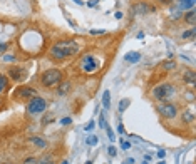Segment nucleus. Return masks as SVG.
<instances>
[{"label":"nucleus","mask_w":196,"mask_h":164,"mask_svg":"<svg viewBox=\"0 0 196 164\" xmlns=\"http://www.w3.org/2000/svg\"><path fill=\"white\" fill-rule=\"evenodd\" d=\"M151 10H154V9H153V7H148L144 2H142V3H138V5H134V13H136V15H144V13L151 12Z\"/></svg>","instance_id":"obj_10"},{"label":"nucleus","mask_w":196,"mask_h":164,"mask_svg":"<svg viewBox=\"0 0 196 164\" xmlns=\"http://www.w3.org/2000/svg\"><path fill=\"white\" fill-rule=\"evenodd\" d=\"M13 95H15L17 99H32V97H35V95H39V94H37V91H35L34 87H28V85H20V87L15 89Z\"/></svg>","instance_id":"obj_7"},{"label":"nucleus","mask_w":196,"mask_h":164,"mask_svg":"<svg viewBox=\"0 0 196 164\" xmlns=\"http://www.w3.org/2000/svg\"><path fill=\"white\" fill-rule=\"evenodd\" d=\"M124 59H126V62H131V64H134V62H138V60L141 59V54H139V52H127Z\"/></svg>","instance_id":"obj_15"},{"label":"nucleus","mask_w":196,"mask_h":164,"mask_svg":"<svg viewBox=\"0 0 196 164\" xmlns=\"http://www.w3.org/2000/svg\"><path fill=\"white\" fill-rule=\"evenodd\" d=\"M60 124H62V126H69V124H72V119H70V117H62Z\"/></svg>","instance_id":"obj_27"},{"label":"nucleus","mask_w":196,"mask_h":164,"mask_svg":"<svg viewBox=\"0 0 196 164\" xmlns=\"http://www.w3.org/2000/svg\"><path fill=\"white\" fill-rule=\"evenodd\" d=\"M9 77L13 82H22L27 77V70L22 67H10L9 69Z\"/></svg>","instance_id":"obj_8"},{"label":"nucleus","mask_w":196,"mask_h":164,"mask_svg":"<svg viewBox=\"0 0 196 164\" xmlns=\"http://www.w3.org/2000/svg\"><path fill=\"white\" fill-rule=\"evenodd\" d=\"M178 7L181 9V12H188V10H193V7H194V0H178Z\"/></svg>","instance_id":"obj_11"},{"label":"nucleus","mask_w":196,"mask_h":164,"mask_svg":"<svg viewBox=\"0 0 196 164\" xmlns=\"http://www.w3.org/2000/svg\"><path fill=\"white\" fill-rule=\"evenodd\" d=\"M158 158H159V159L164 158V151H158Z\"/></svg>","instance_id":"obj_39"},{"label":"nucleus","mask_w":196,"mask_h":164,"mask_svg":"<svg viewBox=\"0 0 196 164\" xmlns=\"http://www.w3.org/2000/svg\"><path fill=\"white\" fill-rule=\"evenodd\" d=\"M94 127H96L94 121H89V122L85 124V127H84V129H85V131H87V132H89V131H92V129H94Z\"/></svg>","instance_id":"obj_29"},{"label":"nucleus","mask_w":196,"mask_h":164,"mask_svg":"<svg viewBox=\"0 0 196 164\" xmlns=\"http://www.w3.org/2000/svg\"><path fill=\"white\" fill-rule=\"evenodd\" d=\"M89 34H91V35H106V34H107V30H106V28H91Z\"/></svg>","instance_id":"obj_21"},{"label":"nucleus","mask_w":196,"mask_h":164,"mask_svg":"<svg viewBox=\"0 0 196 164\" xmlns=\"http://www.w3.org/2000/svg\"><path fill=\"white\" fill-rule=\"evenodd\" d=\"M174 92H176V87H174L173 84H169V82H163V84L156 85V87L153 89L151 95L159 102H168L169 99L174 95Z\"/></svg>","instance_id":"obj_2"},{"label":"nucleus","mask_w":196,"mask_h":164,"mask_svg":"<svg viewBox=\"0 0 196 164\" xmlns=\"http://www.w3.org/2000/svg\"><path fill=\"white\" fill-rule=\"evenodd\" d=\"M107 154L111 156V158H114V156L117 154V151H116V147H114V146H109V147H107Z\"/></svg>","instance_id":"obj_28"},{"label":"nucleus","mask_w":196,"mask_h":164,"mask_svg":"<svg viewBox=\"0 0 196 164\" xmlns=\"http://www.w3.org/2000/svg\"><path fill=\"white\" fill-rule=\"evenodd\" d=\"M183 19H184V22H186V24H190V25L193 27L194 22H196V13H194V10H188V12H184V13H183Z\"/></svg>","instance_id":"obj_12"},{"label":"nucleus","mask_w":196,"mask_h":164,"mask_svg":"<svg viewBox=\"0 0 196 164\" xmlns=\"http://www.w3.org/2000/svg\"><path fill=\"white\" fill-rule=\"evenodd\" d=\"M40 82L44 87H54L62 82V72L59 69H47L40 76Z\"/></svg>","instance_id":"obj_3"},{"label":"nucleus","mask_w":196,"mask_h":164,"mask_svg":"<svg viewBox=\"0 0 196 164\" xmlns=\"http://www.w3.org/2000/svg\"><path fill=\"white\" fill-rule=\"evenodd\" d=\"M24 164H37V159L35 158H27V159H24Z\"/></svg>","instance_id":"obj_32"},{"label":"nucleus","mask_w":196,"mask_h":164,"mask_svg":"<svg viewBox=\"0 0 196 164\" xmlns=\"http://www.w3.org/2000/svg\"><path fill=\"white\" fill-rule=\"evenodd\" d=\"M5 50H7V44H5V42H0V54L5 52Z\"/></svg>","instance_id":"obj_33"},{"label":"nucleus","mask_w":196,"mask_h":164,"mask_svg":"<svg viewBox=\"0 0 196 164\" xmlns=\"http://www.w3.org/2000/svg\"><path fill=\"white\" fill-rule=\"evenodd\" d=\"M142 164H148V162H144V161H142Z\"/></svg>","instance_id":"obj_44"},{"label":"nucleus","mask_w":196,"mask_h":164,"mask_svg":"<svg viewBox=\"0 0 196 164\" xmlns=\"http://www.w3.org/2000/svg\"><path fill=\"white\" fill-rule=\"evenodd\" d=\"M85 164H94V162H92V161H87V162H85Z\"/></svg>","instance_id":"obj_43"},{"label":"nucleus","mask_w":196,"mask_h":164,"mask_svg":"<svg viewBox=\"0 0 196 164\" xmlns=\"http://www.w3.org/2000/svg\"><path fill=\"white\" fill-rule=\"evenodd\" d=\"M72 2H74V3H77V5H84L82 0H72Z\"/></svg>","instance_id":"obj_40"},{"label":"nucleus","mask_w":196,"mask_h":164,"mask_svg":"<svg viewBox=\"0 0 196 164\" xmlns=\"http://www.w3.org/2000/svg\"><path fill=\"white\" fill-rule=\"evenodd\" d=\"M161 67L166 70V72H169V70H174L176 69V62H174L173 59H169V60H164V62L161 64Z\"/></svg>","instance_id":"obj_18"},{"label":"nucleus","mask_w":196,"mask_h":164,"mask_svg":"<svg viewBox=\"0 0 196 164\" xmlns=\"http://www.w3.org/2000/svg\"><path fill=\"white\" fill-rule=\"evenodd\" d=\"M181 15H183V12H181L179 7H173V12H171V19H173V20H178Z\"/></svg>","instance_id":"obj_20"},{"label":"nucleus","mask_w":196,"mask_h":164,"mask_svg":"<svg viewBox=\"0 0 196 164\" xmlns=\"http://www.w3.org/2000/svg\"><path fill=\"white\" fill-rule=\"evenodd\" d=\"M97 2H99V0H89L87 7H96V5H97Z\"/></svg>","instance_id":"obj_34"},{"label":"nucleus","mask_w":196,"mask_h":164,"mask_svg":"<svg viewBox=\"0 0 196 164\" xmlns=\"http://www.w3.org/2000/svg\"><path fill=\"white\" fill-rule=\"evenodd\" d=\"M156 110L163 119H174L178 116V106L173 102H161L156 106Z\"/></svg>","instance_id":"obj_6"},{"label":"nucleus","mask_w":196,"mask_h":164,"mask_svg":"<svg viewBox=\"0 0 196 164\" xmlns=\"http://www.w3.org/2000/svg\"><path fill=\"white\" fill-rule=\"evenodd\" d=\"M183 122H188V124H193V122H194V112H193L191 109L184 110V114H183Z\"/></svg>","instance_id":"obj_16"},{"label":"nucleus","mask_w":196,"mask_h":164,"mask_svg":"<svg viewBox=\"0 0 196 164\" xmlns=\"http://www.w3.org/2000/svg\"><path fill=\"white\" fill-rule=\"evenodd\" d=\"M13 59H15V57H13V55H5V57H3V60H5V62H9V60H10V62H12Z\"/></svg>","instance_id":"obj_35"},{"label":"nucleus","mask_w":196,"mask_h":164,"mask_svg":"<svg viewBox=\"0 0 196 164\" xmlns=\"http://www.w3.org/2000/svg\"><path fill=\"white\" fill-rule=\"evenodd\" d=\"M85 142H87L89 146H96V144H97V137H96V136H91V137L85 139Z\"/></svg>","instance_id":"obj_26"},{"label":"nucleus","mask_w":196,"mask_h":164,"mask_svg":"<svg viewBox=\"0 0 196 164\" xmlns=\"http://www.w3.org/2000/svg\"><path fill=\"white\" fill-rule=\"evenodd\" d=\"M134 162V159L133 158H129V159H126V164H133Z\"/></svg>","instance_id":"obj_41"},{"label":"nucleus","mask_w":196,"mask_h":164,"mask_svg":"<svg viewBox=\"0 0 196 164\" xmlns=\"http://www.w3.org/2000/svg\"><path fill=\"white\" fill-rule=\"evenodd\" d=\"M69 89H70V82H69V80L60 82V85L57 87V95H67Z\"/></svg>","instance_id":"obj_14"},{"label":"nucleus","mask_w":196,"mask_h":164,"mask_svg":"<svg viewBox=\"0 0 196 164\" xmlns=\"http://www.w3.org/2000/svg\"><path fill=\"white\" fill-rule=\"evenodd\" d=\"M181 37H183V39H191V37H194V28H190V30H184Z\"/></svg>","instance_id":"obj_25"},{"label":"nucleus","mask_w":196,"mask_h":164,"mask_svg":"<svg viewBox=\"0 0 196 164\" xmlns=\"http://www.w3.org/2000/svg\"><path fill=\"white\" fill-rule=\"evenodd\" d=\"M117 132H119V134H124V126H123V124H119V126H117Z\"/></svg>","instance_id":"obj_36"},{"label":"nucleus","mask_w":196,"mask_h":164,"mask_svg":"<svg viewBox=\"0 0 196 164\" xmlns=\"http://www.w3.org/2000/svg\"><path fill=\"white\" fill-rule=\"evenodd\" d=\"M104 129H106V132H107L109 141H111V142H114V141H116V136H114V131L111 129V127H109V124H106V126H104Z\"/></svg>","instance_id":"obj_22"},{"label":"nucleus","mask_w":196,"mask_h":164,"mask_svg":"<svg viewBox=\"0 0 196 164\" xmlns=\"http://www.w3.org/2000/svg\"><path fill=\"white\" fill-rule=\"evenodd\" d=\"M30 142H32V144H35L39 149H45V147H47V141H45V139H42L40 136H32L30 137Z\"/></svg>","instance_id":"obj_13"},{"label":"nucleus","mask_w":196,"mask_h":164,"mask_svg":"<svg viewBox=\"0 0 196 164\" xmlns=\"http://www.w3.org/2000/svg\"><path fill=\"white\" fill-rule=\"evenodd\" d=\"M37 164H54V156L52 154H44L40 159H37Z\"/></svg>","instance_id":"obj_19"},{"label":"nucleus","mask_w":196,"mask_h":164,"mask_svg":"<svg viewBox=\"0 0 196 164\" xmlns=\"http://www.w3.org/2000/svg\"><path fill=\"white\" fill-rule=\"evenodd\" d=\"M7 87V76H3V74H0V94L3 92V89Z\"/></svg>","instance_id":"obj_24"},{"label":"nucleus","mask_w":196,"mask_h":164,"mask_svg":"<svg viewBox=\"0 0 196 164\" xmlns=\"http://www.w3.org/2000/svg\"><path fill=\"white\" fill-rule=\"evenodd\" d=\"M102 106H104V110H107L111 107V92L104 91V95H102Z\"/></svg>","instance_id":"obj_17"},{"label":"nucleus","mask_w":196,"mask_h":164,"mask_svg":"<svg viewBox=\"0 0 196 164\" xmlns=\"http://www.w3.org/2000/svg\"><path fill=\"white\" fill-rule=\"evenodd\" d=\"M183 82H184V84H188V85H194V82H196L194 70H191V69L184 70V74H183Z\"/></svg>","instance_id":"obj_9"},{"label":"nucleus","mask_w":196,"mask_h":164,"mask_svg":"<svg viewBox=\"0 0 196 164\" xmlns=\"http://www.w3.org/2000/svg\"><path fill=\"white\" fill-rule=\"evenodd\" d=\"M79 44L76 40H59L51 47V57L54 60H64L79 52Z\"/></svg>","instance_id":"obj_1"},{"label":"nucleus","mask_w":196,"mask_h":164,"mask_svg":"<svg viewBox=\"0 0 196 164\" xmlns=\"http://www.w3.org/2000/svg\"><path fill=\"white\" fill-rule=\"evenodd\" d=\"M114 17H116L117 20H119V19H123V12H119V10H117V12L114 13Z\"/></svg>","instance_id":"obj_37"},{"label":"nucleus","mask_w":196,"mask_h":164,"mask_svg":"<svg viewBox=\"0 0 196 164\" xmlns=\"http://www.w3.org/2000/svg\"><path fill=\"white\" fill-rule=\"evenodd\" d=\"M60 164H69V161H67V159H64V161L60 162Z\"/></svg>","instance_id":"obj_42"},{"label":"nucleus","mask_w":196,"mask_h":164,"mask_svg":"<svg viewBox=\"0 0 196 164\" xmlns=\"http://www.w3.org/2000/svg\"><path fill=\"white\" fill-rule=\"evenodd\" d=\"M99 69H101V62H99L94 55L87 54L81 60V70H82L84 74H94V72H97Z\"/></svg>","instance_id":"obj_5"},{"label":"nucleus","mask_w":196,"mask_h":164,"mask_svg":"<svg viewBox=\"0 0 196 164\" xmlns=\"http://www.w3.org/2000/svg\"><path fill=\"white\" fill-rule=\"evenodd\" d=\"M121 147H123L124 151H127V149H131V142H127V141H121Z\"/></svg>","instance_id":"obj_31"},{"label":"nucleus","mask_w":196,"mask_h":164,"mask_svg":"<svg viewBox=\"0 0 196 164\" xmlns=\"http://www.w3.org/2000/svg\"><path fill=\"white\" fill-rule=\"evenodd\" d=\"M106 119H104V114H101V116H99V127H102V129H104V126H106Z\"/></svg>","instance_id":"obj_30"},{"label":"nucleus","mask_w":196,"mask_h":164,"mask_svg":"<svg viewBox=\"0 0 196 164\" xmlns=\"http://www.w3.org/2000/svg\"><path fill=\"white\" fill-rule=\"evenodd\" d=\"M158 2H161L163 5H169V3H173V0H158Z\"/></svg>","instance_id":"obj_38"},{"label":"nucleus","mask_w":196,"mask_h":164,"mask_svg":"<svg viewBox=\"0 0 196 164\" xmlns=\"http://www.w3.org/2000/svg\"><path fill=\"white\" fill-rule=\"evenodd\" d=\"M131 104V101L129 99H123V101L119 102V112H124V110L127 109V106Z\"/></svg>","instance_id":"obj_23"},{"label":"nucleus","mask_w":196,"mask_h":164,"mask_svg":"<svg viewBox=\"0 0 196 164\" xmlns=\"http://www.w3.org/2000/svg\"><path fill=\"white\" fill-rule=\"evenodd\" d=\"M0 106H2V101H0Z\"/></svg>","instance_id":"obj_45"},{"label":"nucleus","mask_w":196,"mask_h":164,"mask_svg":"<svg viewBox=\"0 0 196 164\" xmlns=\"http://www.w3.org/2000/svg\"><path fill=\"white\" fill-rule=\"evenodd\" d=\"M45 109H47V102H45V99L40 97V95H35V97L28 99L27 107H25L28 116H37V114H42Z\"/></svg>","instance_id":"obj_4"}]
</instances>
